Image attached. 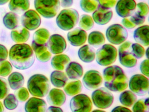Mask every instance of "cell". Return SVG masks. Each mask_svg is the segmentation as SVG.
Returning <instances> with one entry per match:
<instances>
[{"label": "cell", "mask_w": 149, "mask_h": 112, "mask_svg": "<svg viewBox=\"0 0 149 112\" xmlns=\"http://www.w3.org/2000/svg\"><path fill=\"white\" fill-rule=\"evenodd\" d=\"M9 60L16 69H29L35 62V55L32 47L26 43L16 44L9 50Z\"/></svg>", "instance_id": "obj_1"}, {"label": "cell", "mask_w": 149, "mask_h": 112, "mask_svg": "<svg viewBox=\"0 0 149 112\" xmlns=\"http://www.w3.org/2000/svg\"><path fill=\"white\" fill-rule=\"evenodd\" d=\"M104 86L110 91L121 92L128 88V79L124 71L118 66L106 67L103 71Z\"/></svg>", "instance_id": "obj_2"}, {"label": "cell", "mask_w": 149, "mask_h": 112, "mask_svg": "<svg viewBox=\"0 0 149 112\" xmlns=\"http://www.w3.org/2000/svg\"><path fill=\"white\" fill-rule=\"evenodd\" d=\"M27 87L30 93L35 97H45L50 89L48 78L42 74H36L31 76L27 82Z\"/></svg>", "instance_id": "obj_3"}, {"label": "cell", "mask_w": 149, "mask_h": 112, "mask_svg": "<svg viewBox=\"0 0 149 112\" xmlns=\"http://www.w3.org/2000/svg\"><path fill=\"white\" fill-rule=\"evenodd\" d=\"M79 13L73 8L63 9L59 13L56 18L57 26L61 29L69 31L72 29L78 23Z\"/></svg>", "instance_id": "obj_4"}, {"label": "cell", "mask_w": 149, "mask_h": 112, "mask_svg": "<svg viewBox=\"0 0 149 112\" xmlns=\"http://www.w3.org/2000/svg\"><path fill=\"white\" fill-rule=\"evenodd\" d=\"M59 0H34V7L37 12L46 18H52L60 9Z\"/></svg>", "instance_id": "obj_5"}, {"label": "cell", "mask_w": 149, "mask_h": 112, "mask_svg": "<svg viewBox=\"0 0 149 112\" xmlns=\"http://www.w3.org/2000/svg\"><path fill=\"white\" fill-rule=\"evenodd\" d=\"M96 57V60L98 64L102 66H108L116 61L117 50L112 45L106 44L97 50Z\"/></svg>", "instance_id": "obj_6"}, {"label": "cell", "mask_w": 149, "mask_h": 112, "mask_svg": "<svg viewBox=\"0 0 149 112\" xmlns=\"http://www.w3.org/2000/svg\"><path fill=\"white\" fill-rule=\"evenodd\" d=\"M91 98L94 105L101 109H106L113 104L114 96L111 92L105 88H100L92 92Z\"/></svg>", "instance_id": "obj_7"}, {"label": "cell", "mask_w": 149, "mask_h": 112, "mask_svg": "<svg viewBox=\"0 0 149 112\" xmlns=\"http://www.w3.org/2000/svg\"><path fill=\"white\" fill-rule=\"evenodd\" d=\"M132 43L130 41L124 42L118 48V56L120 64L127 68L136 66L137 63V58L132 51Z\"/></svg>", "instance_id": "obj_8"}, {"label": "cell", "mask_w": 149, "mask_h": 112, "mask_svg": "<svg viewBox=\"0 0 149 112\" xmlns=\"http://www.w3.org/2000/svg\"><path fill=\"white\" fill-rule=\"evenodd\" d=\"M106 36L108 41L114 45H119L125 42L128 38L127 30L121 24H115L106 30Z\"/></svg>", "instance_id": "obj_9"}, {"label": "cell", "mask_w": 149, "mask_h": 112, "mask_svg": "<svg viewBox=\"0 0 149 112\" xmlns=\"http://www.w3.org/2000/svg\"><path fill=\"white\" fill-rule=\"evenodd\" d=\"M129 88L136 95L144 96L149 91V79L143 74L133 75L130 79Z\"/></svg>", "instance_id": "obj_10"}, {"label": "cell", "mask_w": 149, "mask_h": 112, "mask_svg": "<svg viewBox=\"0 0 149 112\" xmlns=\"http://www.w3.org/2000/svg\"><path fill=\"white\" fill-rule=\"evenodd\" d=\"M70 109L74 112H89L92 110V103L88 96L84 94L75 95L70 100Z\"/></svg>", "instance_id": "obj_11"}, {"label": "cell", "mask_w": 149, "mask_h": 112, "mask_svg": "<svg viewBox=\"0 0 149 112\" xmlns=\"http://www.w3.org/2000/svg\"><path fill=\"white\" fill-rule=\"evenodd\" d=\"M41 23V19L38 13L34 10H29L24 13L21 17L22 26L29 30L33 31L39 28Z\"/></svg>", "instance_id": "obj_12"}, {"label": "cell", "mask_w": 149, "mask_h": 112, "mask_svg": "<svg viewBox=\"0 0 149 112\" xmlns=\"http://www.w3.org/2000/svg\"><path fill=\"white\" fill-rule=\"evenodd\" d=\"M103 79L101 73L95 70L86 72L83 78V83L86 89L93 90L97 89L102 84Z\"/></svg>", "instance_id": "obj_13"}, {"label": "cell", "mask_w": 149, "mask_h": 112, "mask_svg": "<svg viewBox=\"0 0 149 112\" xmlns=\"http://www.w3.org/2000/svg\"><path fill=\"white\" fill-rule=\"evenodd\" d=\"M47 44L49 50L54 54L62 53L67 48L65 38L59 34H54L50 36Z\"/></svg>", "instance_id": "obj_14"}, {"label": "cell", "mask_w": 149, "mask_h": 112, "mask_svg": "<svg viewBox=\"0 0 149 112\" xmlns=\"http://www.w3.org/2000/svg\"><path fill=\"white\" fill-rule=\"evenodd\" d=\"M136 6V3L134 0H118L116 4V12L121 17H128L133 14Z\"/></svg>", "instance_id": "obj_15"}, {"label": "cell", "mask_w": 149, "mask_h": 112, "mask_svg": "<svg viewBox=\"0 0 149 112\" xmlns=\"http://www.w3.org/2000/svg\"><path fill=\"white\" fill-rule=\"evenodd\" d=\"M113 16V12L110 8L99 5L92 14L94 22L99 25H105L109 22Z\"/></svg>", "instance_id": "obj_16"}, {"label": "cell", "mask_w": 149, "mask_h": 112, "mask_svg": "<svg viewBox=\"0 0 149 112\" xmlns=\"http://www.w3.org/2000/svg\"><path fill=\"white\" fill-rule=\"evenodd\" d=\"M68 39L70 43L74 46H81L85 43L87 39V33L84 30L77 27L68 33Z\"/></svg>", "instance_id": "obj_17"}, {"label": "cell", "mask_w": 149, "mask_h": 112, "mask_svg": "<svg viewBox=\"0 0 149 112\" xmlns=\"http://www.w3.org/2000/svg\"><path fill=\"white\" fill-rule=\"evenodd\" d=\"M47 103L44 100L32 97L26 102L25 110L26 112H44L47 111Z\"/></svg>", "instance_id": "obj_18"}, {"label": "cell", "mask_w": 149, "mask_h": 112, "mask_svg": "<svg viewBox=\"0 0 149 112\" xmlns=\"http://www.w3.org/2000/svg\"><path fill=\"white\" fill-rule=\"evenodd\" d=\"M66 96L63 90L58 88H53L49 91L47 101L49 105L56 106H61L65 103Z\"/></svg>", "instance_id": "obj_19"}, {"label": "cell", "mask_w": 149, "mask_h": 112, "mask_svg": "<svg viewBox=\"0 0 149 112\" xmlns=\"http://www.w3.org/2000/svg\"><path fill=\"white\" fill-rule=\"evenodd\" d=\"M32 48L35 53L36 58L40 62L45 63L49 61L51 59L52 54L49 50L47 44L38 45L33 41Z\"/></svg>", "instance_id": "obj_20"}, {"label": "cell", "mask_w": 149, "mask_h": 112, "mask_svg": "<svg viewBox=\"0 0 149 112\" xmlns=\"http://www.w3.org/2000/svg\"><path fill=\"white\" fill-rule=\"evenodd\" d=\"M149 26L143 25L137 28L134 32L133 37L139 44L147 46L149 45Z\"/></svg>", "instance_id": "obj_21"}, {"label": "cell", "mask_w": 149, "mask_h": 112, "mask_svg": "<svg viewBox=\"0 0 149 112\" xmlns=\"http://www.w3.org/2000/svg\"><path fill=\"white\" fill-rule=\"evenodd\" d=\"M11 37L12 40L15 43H25L29 39L30 32L24 27L17 26L11 32Z\"/></svg>", "instance_id": "obj_22"}, {"label": "cell", "mask_w": 149, "mask_h": 112, "mask_svg": "<svg viewBox=\"0 0 149 112\" xmlns=\"http://www.w3.org/2000/svg\"><path fill=\"white\" fill-rule=\"evenodd\" d=\"M78 55L83 62L89 63L94 61L95 58V50L90 46L85 45L79 49Z\"/></svg>", "instance_id": "obj_23"}, {"label": "cell", "mask_w": 149, "mask_h": 112, "mask_svg": "<svg viewBox=\"0 0 149 112\" xmlns=\"http://www.w3.org/2000/svg\"><path fill=\"white\" fill-rule=\"evenodd\" d=\"M66 73L70 79H78L83 76V68L79 63L71 62L66 67Z\"/></svg>", "instance_id": "obj_24"}, {"label": "cell", "mask_w": 149, "mask_h": 112, "mask_svg": "<svg viewBox=\"0 0 149 112\" xmlns=\"http://www.w3.org/2000/svg\"><path fill=\"white\" fill-rule=\"evenodd\" d=\"M70 62V59L68 55L61 54L56 55L51 60L52 67L57 71H63Z\"/></svg>", "instance_id": "obj_25"}, {"label": "cell", "mask_w": 149, "mask_h": 112, "mask_svg": "<svg viewBox=\"0 0 149 112\" xmlns=\"http://www.w3.org/2000/svg\"><path fill=\"white\" fill-rule=\"evenodd\" d=\"M30 7L29 0H10L8 7L11 11L21 14L27 10Z\"/></svg>", "instance_id": "obj_26"}, {"label": "cell", "mask_w": 149, "mask_h": 112, "mask_svg": "<svg viewBox=\"0 0 149 112\" xmlns=\"http://www.w3.org/2000/svg\"><path fill=\"white\" fill-rule=\"evenodd\" d=\"M50 81L52 85L56 88H63L68 81L67 75L61 71H54L50 75Z\"/></svg>", "instance_id": "obj_27"}, {"label": "cell", "mask_w": 149, "mask_h": 112, "mask_svg": "<svg viewBox=\"0 0 149 112\" xmlns=\"http://www.w3.org/2000/svg\"><path fill=\"white\" fill-rule=\"evenodd\" d=\"M63 90L67 95L74 96L80 93L82 90V84L81 80H72L69 81L63 87Z\"/></svg>", "instance_id": "obj_28"}, {"label": "cell", "mask_w": 149, "mask_h": 112, "mask_svg": "<svg viewBox=\"0 0 149 112\" xmlns=\"http://www.w3.org/2000/svg\"><path fill=\"white\" fill-rule=\"evenodd\" d=\"M8 82L10 88L13 90H16L23 86L25 79L23 75L20 73L14 72L9 75Z\"/></svg>", "instance_id": "obj_29"}, {"label": "cell", "mask_w": 149, "mask_h": 112, "mask_svg": "<svg viewBox=\"0 0 149 112\" xmlns=\"http://www.w3.org/2000/svg\"><path fill=\"white\" fill-rule=\"evenodd\" d=\"M19 17L16 13L11 11L8 12L3 19L4 25L10 30H13L18 26L19 22Z\"/></svg>", "instance_id": "obj_30"}, {"label": "cell", "mask_w": 149, "mask_h": 112, "mask_svg": "<svg viewBox=\"0 0 149 112\" xmlns=\"http://www.w3.org/2000/svg\"><path fill=\"white\" fill-rule=\"evenodd\" d=\"M137 99V97L134 93L129 90L123 92L119 96L120 103L125 106L131 107Z\"/></svg>", "instance_id": "obj_31"}, {"label": "cell", "mask_w": 149, "mask_h": 112, "mask_svg": "<svg viewBox=\"0 0 149 112\" xmlns=\"http://www.w3.org/2000/svg\"><path fill=\"white\" fill-rule=\"evenodd\" d=\"M105 42L104 35L97 31L92 32L88 37V42L90 45L97 48L104 44Z\"/></svg>", "instance_id": "obj_32"}, {"label": "cell", "mask_w": 149, "mask_h": 112, "mask_svg": "<svg viewBox=\"0 0 149 112\" xmlns=\"http://www.w3.org/2000/svg\"><path fill=\"white\" fill-rule=\"evenodd\" d=\"M50 33L47 29L41 28L34 32L33 36V41L38 45L47 43L49 38Z\"/></svg>", "instance_id": "obj_33"}, {"label": "cell", "mask_w": 149, "mask_h": 112, "mask_svg": "<svg viewBox=\"0 0 149 112\" xmlns=\"http://www.w3.org/2000/svg\"><path fill=\"white\" fill-rule=\"evenodd\" d=\"M99 4L97 0H81L80 6L84 12L92 13L99 7Z\"/></svg>", "instance_id": "obj_34"}, {"label": "cell", "mask_w": 149, "mask_h": 112, "mask_svg": "<svg viewBox=\"0 0 149 112\" xmlns=\"http://www.w3.org/2000/svg\"><path fill=\"white\" fill-rule=\"evenodd\" d=\"M149 98L138 100L133 104L132 111L135 112H148L149 111Z\"/></svg>", "instance_id": "obj_35"}, {"label": "cell", "mask_w": 149, "mask_h": 112, "mask_svg": "<svg viewBox=\"0 0 149 112\" xmlns=\"http://www.w3.org/2000/svg\"><path fill=\"white\" fill-rule=\"evenodd\" d=\"M94 25L93 18L88 15H83L81 16L79 20V26L80 28L85 31L91 29Z\"/></svg>", "instance_id": "obj_36"}, {"label": "cell", "mask_w": 149, "mask_h": 112, "mask_svg": "<svg viewBox=\"0 0 149 112\" xmlns=\"http://www.w3.org/2000/svg\"><path fill=\"white\" fill-rule=\"evenodd\" d=\"M19 102L14 94H10L6 96L4 100L5 107L8 110H13L18 106Z\"/></svg>", "instance_id": "obj_37"}, {"label": "cell", "mask_w": 149, "mask_h": 112, "mask_svg": "<svg viewBox=\"0 0 149 112\" xmlns=\"http://www.w3.org/2000/svg\"><path fill=\"white\" fill-rule=\"evenodd\" d=\"M13 70V66L8 61L4 60L0 62V76L6 77L8 76Z\"/></svg>", "instance_id": "obj_38"}, {"label": "cell", "mask_w": 149, "mask_h": 112, "mask_svg": "<svg viewBox=\"0 0 149 112\" xmlns=\"http://www.w3.org/2000/svg\"><path fill=\"white\" fill-rule=\"evenodd\" d=\"M9 91V85L7 80L0 77V99L5 98L8 94Z\"/></svg>", "instance_id": "obj_39"}, {"label": "cell", "mask_w": 149, "mask_h": 112, "mask_svg": "<svg viewBox=\"0 0 149 112\" xmlns=\"http://www.w3.org/2000/svg\"><path fill=\"white\" fill-rule=\"evenodd\" d=\"M15 95L20 102H26L29 98V93L27 89L24 87H21L16 90L15 92Z\"/></svg>", "instance_id": "obj_40"}, {"label": "cell", "mask_w": 149, "mask_h": 112, "mask_svg": "<svg viewBox=\"0 0 149 112\" xmlns=\"http://www.w3.org/2000/svg\"><path fill=\"white\" fill-rule=\"evenodd\" d=\"M135 11L139 15L146 17L149 13V6L145 3H139L136 4Z\"/></svg>", "instance_id": "obj_41"}, {"label": "cell", "mask_w": 149, "mask_h": 112, "mask_svg": "<svg viewBox=\"0 0 149 112\" xmlns=\"http://www.w3.org/2000/svg\"><path fill=\"white\" fill-rule=\"evenodd\" d=\"M132 51L137 59H140L143 57L145 54V49L139 43L132 44Z\"/></svg>", "instance_id": "obj_42"}, {"label": "cell", "mask_w": 149, "mask_h": 112, "mask_svg": "<svg viewBox=\"0 0 149 112\" xmlns=\"http://www.w3.org/2000/svg\"><path fill=\"white\" fill-rule=\"evenodd\" d=\"M130 17L129 19L136 26L143 24L145 21L146 17L139 15L135 11L133 12V14Z\"/></svg>", "instance_id": "obj_43"}, {"label": "cell", "mask_w": 149, "mask_h": 112, "mask_svg": "<svg viewBox=\"0 0 149 112\" xmlns=\"http://www.w3.org/2000/svg\"><path fill=\"white\" fill-rule=\"evenodd\" d=\"M99 5L104 8H111L116 5L117 0H97Z\"/></svg>", "instance_id": "obj_44"}, {"label": "cell", "mask_w": 149, "mask_h": 112, "mask_svg": "<svg viewBox=\"0 0 149 112\" xmlns=\"http://www.w3.org/2000/svg\"><path fill=\"white\" fill-rule=\"evenodd\" d=\"M149 60L147 59L142 61L140 66V69L141 73L143 74V75L147 77H149Z\"/></svg>", "instance_id": "obj_45"}, {"label": "cell", "mask_w": 149, "mask_h": 112, "mask_svg": "<svg viewBox=\"0 0 149 112\" xmlns=\"http://www.w3.org/2000/svg\"><path fill=\"white\" fill-rule=\"evenodd\" d=\"M8 51L6 46L0 44V62L4 61L7 58Z\"/></svg>", "instance_id": "obj_46"}, {"label": "cell", "mask_w": 149, "mask_h": 112, "mask_svg": "<svg viewBox=\"0 0 149 112\" xmlns=\"http://www.w3.org/2000/svg\"><path fill=\"white\" fill-rule=\"evenodd\" d=\"M122 24L124 25L125 27L127 28L128 29H132L135 28L136 25L133 23L129 18H124L122 20Z\"/></svg>", "instance_id": "obj_47"}, {"label": "cell", "mask_w": 149, "mask_h": 112, "mask_svg": "<svg viewBox=\"0 0 149 112\" xmlns=\"http://www.w3.org/2000/svg\"><path fill=\"white\" fill-rule=\"evenodd\" d=\"M60 5L64 8L71 7L73 4V0H59Z\"/></svg>", "instance_id": "obj_48"}, {"label": "cell", "mask_w": 149, "mask_h": 112, "mask_svg": "<svg viewBox=\"0 0 149 112\" xmlns=\"http://www.w3.org/2000/svg\"><path fill=\"white\" fill-rule=\"evenodd\" d=\"M111 112H131V110L125 107L118 106L114 108Z\"/></svg>", "instance_id": "obj_49"}, {"label": "cell", "mask_w": 149, "mask_h": 112, "mask_svg": "<svg viewBox=\"0 0 149 112\" xmlns=\"http://www.w3.org/2000/svg\"><path fill=\"white\" fill-rule=\"evenodd\" d=\"M47 111L48 112H63L62 109L59 106H51L48 108Z\"/></svg>", "instance_id": "obj_50"}, {"label": "cell", "mask_w": 149, "mask_h": 112, "mask_svg": "<svg viewBox=\"0 0 149 112\" xmlns=\"http://www.w3.org/2000/svg\"><path fill=\"white\" fill-rule=\"evenodd\" d=\"M9 0H0V5H3L7 3Z\"/></svg>", "instance_id": "obj_51"}, {"label": "cell", "mask_w": 149, "mask_h": 112, "mask_svg": "<svg viewBox=\"0 0 149 112\" xmlns=\"http://www.w3.org/2000/svg\"><path fill=\"white\" fill-rule=\"evenodd\" d=\"M4 111V107L2 103L0 102V112H3Z\"/></svg>", "instance_id": "obj_52"}, {"label": "cell", "mask_w": 149, "mask_h": 112, "mask_svg": "<svg viewBox=\"0 0 149 112\" xmlns=\"http://www.w3.org/2000/svg\"><path fill=\"white\" fill-rule=\"evenodd\" d=\"M148 50H149V48H147L146 50V57L148 59Z\"/></svg>", "instance_id": "obj_53"}, {"label": "cell", "mask_w": 149, "mask_h": 112, "mask_svg": "<svg viewBox=\"0 0 149 112\" xmlns=\"http://www.w3.org/2000/svg\"><path fill=\"white\" fill-rule=\"evenodd\" d=\"M95 111H102L101 110H95Z\"/></svg>", "instance_id": "obj_54"}]
</instances>
